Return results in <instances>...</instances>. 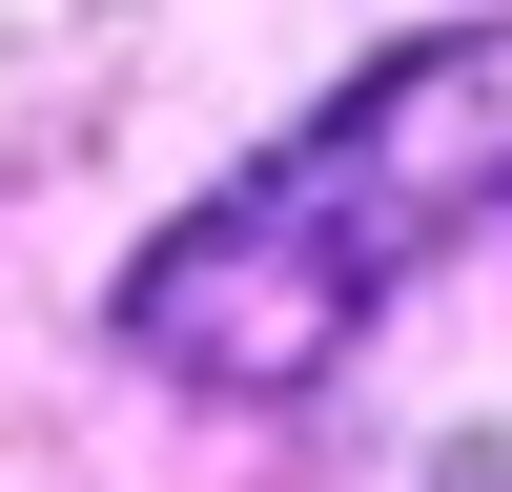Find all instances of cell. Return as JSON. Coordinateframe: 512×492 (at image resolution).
Masks as SVG:
<instances>
[{
    "instance_id": "6da1fadb",
    "label": "cell",
    "mask_w": 512,
    "mask_h": 492,
    "mask_svg": "<svg viewBox=\"0 0 512 492\" xmlns=\"http://www.w3.org/2000/svg\"><path fill=\"white\" fill-rule=\"evenodd\" d=\"M512 205V21H431L390 62H349L267 164L185 205V226L123 267V349L185 369V390H308L349 369V328L431 267L451 226Z\"/></svg>"
}]
</instances>
